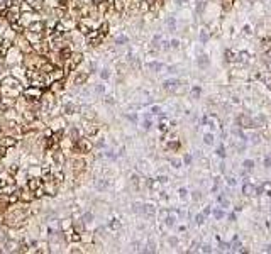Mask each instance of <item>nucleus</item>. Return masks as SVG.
Instances as JSON below:
<instances>
[{"label":"nucleus","instance_id":"f257e3e1","mask_svg":"<svg viewBox=\"0 0 271 254\" xmlns=\"http://www.w3.org/2000/svg\"><path fill=\"white\" fill-rule=\"evenodd\" d=\"M90 149H92V144L86 137H78L75 141V151L82 153V154H86V153H90Z\"/></svg>","mask_w":271,"mask_h":254},{"label":"nucleus","instance_id":"f03ea898","mask_svg":"<svg viewBox=\"0 0 271 254\" xmlns=\"http://www.w3.org/2000/svg\"><path fill=\"white\" fill-rule=\"evenodd\" d=\"M27 186H29L31 191H36V190L43 188V180H41V178H31L29 183H27Z\"/></svg>","mask_w":271,"mask_h":254},{"label":"nucleus","instance_id":"7ed1b4c3","mask_svg":"<svg viewBox=\"0 0 271 254\" xmlns=\"http://www.w3.org/2000/svg\"><path fill=\"white\" fill-rule=\"evenodd\" d=\"M17 144V141L14 137H9V136H5V137H2V141H0V146H4V147H7V146H15Z\"/></svg>","mask_w":271,"mask_h":254},{"label":"nucleus","instance_id":"20e7f679","mask_svg":"<svg viewBox=\"0 0 271 254\" xmlns=\"http://www.w3.org/2000/svg\"><path fill=\"white\" fill-rule=\"evenodd\" d=\"M97 34H98L100 37H105V36L108 34V22H103L102 26L98 27V32H97Z\"/></svg>","mask_w":271,"mask_h":254},{"label":"nucleus","instance_id":"39448f33","mask_svg":"<svg viewBox=\"0 0 271 254\" xmlns=\"http://www.w3.org/2000/svg\"><path fill=\"white\" fill-rule=\"evenodd\" d=\"M86 78H88V73H78L76 76H75V85H82V83H85Z\"/></svg>","mask_w":271,"mask_h":254},{"label":"nucleus","instance_id":"423d86ee","mask_svg":"<svg viewBox=\"0 0 271 254\" xmlns=\"http://www.w3.org/2000/svg\"><path fill=\"white\" fill-rule=\"evenodd\" d=\"M71 54H73V53H71V49H69V47H63V49H61V53H60V56H61V59H63V61L69 59V58H71Z\"/></svg>","mask_w":271,"mask_h":254},{"label":"nucleus","instance_id":"0eeeda50","mask_svg":"<svg viewBox=\"0 0 271 254\" xmlns=\"http://www.w3.org/2000/svg\"><path fill=\"white\" fill-rule=\"evenodd\" d=\"M69 59H71L73 66H76V65H80V63L83 61V54H82V53H78V54H71V58H69Z\"/></svg>","mask_w":271,"mask_h":254},{"label":"nucleus","instance_id":"6e6552de","mask_svg":"<svg viewBox=\"0 0 271 254\" xmlns=\"http://www.w3.org/2000/svg\"><path fill=\"white\" fill-rule=\"evenodd\" d=\"M85 130H86V134H88V136H95V134L98 132V127H97V125H93V124H88V125H85Z\"/></svg>","mask_w":271,"mask_h":254},{"label":"nucleus","instance_id":"1a4fd4ad","mask_svg":"<svg viewBox=\"0 0 271 254\" xmlns=\"http://www.w3.org/2000/svg\"><path fill=\"white\" fill-rule=\"evenodd\" d=\"M242 191H244L246 195H254V193H256V188H254L253 185H249V183H247V185L242 186Z\"/></svg>","mask_w":271,"mask_h":254},{"label":"nucleus","instance_id":"9d476101","mask_svg":"<svg viewBox=\"0 0 271 254\" xmlns=\"http://www.w3.org/2000/svg\"><path fill=\"white\" fill-rule=\"evenodd\" d=\"M76 27L80 29V32H82V34H88V32H90V27L86 26V24H83V22H78Z\"/></svg>","mask_w":271,"mask_h":254},{"label":"nucleus","instance_id":"9b49d317","mask_svg":"<svg viewBox=\"0 0 271 254\" xmlns=\"http://www.w3.org/2000/svg\"><path fill=\"white\" fill-rule=\"evenodd\" d=\"M164 88L166 90H169V88H175V86H178V80H168V82H164Z\"/></svg>","mask_w":271,"mask_h":254},{"label":"nucleus","instance_id":"f8f14e48","mask_svg":"<svg viewBox=\"0 0 271 254\" xmlns=\"http://www.w3.org/2000/svg\"><path fill=\"white\" fill-rule=\"evenodd\" d=\"M82 114H83L85 117H90V119H93V117H95L93 110H92V108H88V107H82Z\"/></svg>","mask_w":271,"mask_h":254},{"label":"nucleus","instance_id":"ddd939ff","mask_svg":"<svg viewBox=\"0 0 271 254\" xmlns=\"http://www.w3.org/2000/svg\"><path fill=\"white\" fill-rule=\"evenodd\" d=\"M114 9H115L117 12H122V10H124V2H122V0H115V2H114Z\"/></svg>","mask_w":271,"mask_h":254},{"label":"nucleus","instance_id":"4468645a","mask_svg":"<svg viewBox=\"0 0 271 254\" xmlns=\"http://www.w3.org/2000/svg\"><path fill=\"white\" fill-rule=\"evenodd\" d=\"M65 110H66V114H68V115H71V114L76 112V107H75L73 104H66V105H65Z\"/></svg>","mask_w":271,"mask_h":254},{"label":"nucleus","instance_id":"2eb2a0df","mask_svg":"<svg viewBox=\"0 0 271 254\" xmlns=\"http://www.w3.org/2000/svg\"><path fill=\"white\" fill-rule=\"evenodd\" d=\"M242 166H244L246 169H253L254 168V161L253 159H246L244 163H242Z\"/></svg>","mask_w":271,"mask_h":254},{"label":"nucleus","instance_id":"dca6fc26","mask_svg":"<svg viewBox=\"0 0 271 254\" xmlns=\"http://www.w3.org/2000/svg\"><path fill=\"white\" fill-rule=\"evenodd\" d=\"M53 71H54V66H53V65H44L43 66V73H49V75H51Z\"/></svg>","mask_w":271,"mask_h":254},{"label":"nucleus","instance_id":"f3484780","mask_svg":"<svg viewBox=\"0 0 271 254\" xmlns=\"http://www.w3.org/2000/svg\"><path fill=\"white\" fill-rule=\"evenodd\" d=\"M127 43V37L125 36H119V37L115 39V44H119V46H122V44H125Z\"/></svg>","mask_w":271,"mask_h":254},{"label":"nucleus","instance_id":"a211bd4d","mask_svg":"<svg viewBox=\"0 0 271 254\" xmlns=\"http://www.w3.org/2000/svg\"><path fill=\"white\" fill-rule=\"evenodd\" d=\"M149 68L156 69V71H159V69H163V65L161 63H149Z\"/></svg>","mask_w":271,"mask_h":254},{"label":"nucleus","instance_id":"6ab92c4d","mask_svg":"<svg viewBox=\"0 0 271 254\" xmlns=\"http://www.w3.org/2000/svg\"><path fill=\"white\" fill-rule=\"evenodd\" d=\"M61 85H63V83H61V82H54V83H53V86H51V92L61 90Z\"/></svg>","mask_w":271,"mask_h":254},{"label":"nucleus","instance_id":"aec40b11","mask_svg":"<svg viewBox=\"0 0 271 254\" xmlns=\"http://www.w3.org/2000/svg\"><path fill=\"white\" fill-rule=\"evenodd\" d=\"M198 65H200V66H207V65H208V59H207V56H202V58H200Z\"/></svg>","mask_w":271,"mask_h":254},{"label":"nucleus","instance_id":"412c9836","mask_svg":"<svg viewBox=\"0 0 271 254\" xmlns=\"http://www.w3.org/2000/svg\"><path fill=\"white\" fill-rule=\"evenodd\" d=\"M203 139H205V142H207V144H212V142H214V136H212V134H207V136H205Z\"/></svg>","mask_w":271,"mask_h":254},{"label":"nucleus","instance_id":"4be33fe9","mask_svg":"<svg viewBox=\"0 0 271 254\" xmlns=\"http://www.w3.org/2000/svg\"><path fill=\"white\" fill-rule=\"evenodd\" d=\"M100 76H102V80H108V76H110V73H108L107 69H103L102 73H100Z\"/></svg>","mask_w":271,"mask_h":254},{"label":"nucleus","instance_id":"5701e85b","mask_svg":"<svg viewBox=\"0 0 271 254\" xmlns=\"http://www.w3.org/2000/svg\"><path fill=\"white\" fill-rule=\"evenodd\" d=\"M264 168H271V158H269V156L264 158Z\"/></svg>","mask_w":271,"mask_h":254},{"label":"nucleus","instance_id":"b1692460","mask_svg":"<svg viewBox=\"0 0 271 254\" xmlns=\"http://www.w3.org/2000/svg\"><path fill=\"white\" fill-rule=\"evenodd\" d=\"M200 41H202V43H207V41H208V34H207V32H202V34H200Z\"/></svg>","mask_w":271,"mask_h":254},{"label":"nucleus","instance_id":"393cba45","mask_svg":"<svg viewBox=\"0 0 271 254\" xmlns=\"http://www.w3.org/2000/svg\"><path fill=\"white\" fill-rule=\"evenodd\" d=\"M214 215H215V219H222V217H224V212H222V210H215Z\"/></svg>","mask_w":271,"mask_h":254},{"label":"nucleus","instance_id":"a878e982","mask_svg":"<svg viewBox=\"0 0 271 254\" xmlns=\"http://www.w3.org/2000/svg\"><path fill=\"white\" fill-rule=\"evenodd\" d=\"M103 90H105V86H103V85H97V86H95V92H97V93H103Z\"/></svg>","mask_w":271,"mask_h":254},{"label":"nucleus","instance_id":"bb28decb","mask_svg":"<svg viewBox=\"0 0 271 254\" xmlns=\"http://www.w3.org/2000/svg\"><path fill=\"white\" fill-rule=\"evenodd\" d=\"M83 219H85V220H83V222H85V224H88V222H92V219H93V215H92V214H86V215L83 217Z\"/></svg>","mask_w":271,"mask_h":254},{"label":"nucleus","instance_id":"cd10ccee","mask_svg":"<svg viewBox=\"0 0 271 254\" xmlns=\"http://www.w3.org/2000/svg\"><path fill=\"white\" fill-rule=\"evenodd\" d=\"M217 154H219L220 158H224V156H225V153H224V146H220L219 149H217Z\"/></svg>","mask_w":271,"mask_h":254},{"label":"nucleus","instance_id":"c85d7f7f","mask_svg":"<svg viewBox=\"0 0 271 254\" xmlns=\"http://www.w3.org/2000/svg\"><path fill=\"white\" fill-rule=\"evenodd\" d=\"M103 188H107V181H100L98 183V190H103Z\"/></svg>","mask_w":271,"mask_h":254},{"label":"nucleus","instance_id":"c756f323","mask_svg":"<svg viewBox=\"0 0 271 254\" xmlns=\"http://www.w3.org/2000/svg\"><path fill=\"white\" fill-rule=\"evenodd\" d=\"M127 119H129V121H132V122H136V121H137V115H136V114H132V115H127Z\"/></svg>","mask_w":271,"mask_h":254},{"label":"nucleus","instance_id":"7c9ffc66","mask_svg":"<svg viewBox=\"0 0 271 254\" xmlns=\"http://www.w3.org/2000/svg\"><path fill=\"white\" fill-rule=\"evenodd\" d=\"M168 26L171 27V29H175V19H169V21H168Z\"/></svg>","mask_w":271,"mask_h":254},{"label":"nucleus","instance_id":"2f4dec72","mask_svg":"<svg viewBox=\"0 0 271 254\" xmlns=\"http://www.w3.org/2000/svg\"><path fill=\"white\" fill-rule=\"evenodd\" d=\"M227 183H229L231 186H234V185H236V180H234V178H229V180H227Z\"/></svg>","mask_w":271,"mask_h":254},{"label":"nucleus","instance_id":"473e14b6","mask_svg":"<svg viewBox=\"0 0 271 254\" xmlns=\"http://www.w3.org/2000/svg\"><path fill=\"white\" fill-rule=\"evenodd\" d=\"M193 95H200V86H195L193 88Z\"/></svg>","mask_w":271,"mask_h":254},{"label":"nucleus","instance_id":"72a5a7b5","mask_svg":"<svg viewBox=\"0 0 271 254\" xmlns=\"http://www.w3.org/2000/svg\"><path fill=\"white\" fill-rule=\"evenodd\" d=\"M203 222V215H197V224H202Z\"/></svg>","mask_w":271,"mask_h":254},{"label":"nucleus","instance_id":"f704fd0d","mask_svg":"<svg viewBox=\"0 0 271 254\" xmlns=\"http://www.w3.org/2000/svg\"><path fill=\"white\" fill-rule=\"evenodd\" d=\"M178 44H180V43H178L176 39H173V41H171V46L173 47H178Z\"/></svg>","mask_w":271,"mask_h":254},{"label":"nucleus","instance_id":"c9c22d12","mask_svg":"<svg viewBox=\"0 0 271 254\" xmlns=\"http://www.w3.org/2000/svg\"><path fill=\"white\" fill-rule=\"evenodd\" d=\"M149 127H151V122L146 121V122H144V129H149Z\"/></svg>","mask_w":271,"mask_h":254},{"label":"nucleus","instance_id":"e433bc0d","mask_svg":"<svg viewBox=\"0 0 271 254\" xmlns=\"http://www.w3.org/2000/svg\"><path fill=\"white\" fill-rule=\"evenodd\" d=\"M180 193H181V197H186V190H185V188H181V190H180Z\"/></svg>","mask_w":271,"mask_h":254},{"label":"nucleus","instance_id":"4c0bfd02","mask_svg":"<svg viewBox=\"0 0 271 254\" xmlns=\"http://www.w3.org/2000/svg\"><path fill=\"white\" fill-rule=\"evenodd\" d=\"M185 163H186V164L192 163V158H190V156H185Z\"/></svg>","mask_w":271,"mask_h":254},{"label":"nucleus","instance_id":"58836bf2","mask_svg":"<svg viewBox=\"0 0 271 254\" xmlns=\"http://www.w3.org/2000/svg\"><path fill=\"white\" fill-rule=\"evenodd\" d=\"M153 114H159V107H153Z\"/></svg>","mask_w":271,"mask_h":254},{"label":"nucleus","instance_id":"ea45409f","mask_svg":"<svg viewBox=\"0 0 271 254\" xmlns=\"http://www.w3.org/2000/svg\"><path fill=\"white\" fill-rule=\"evenodd\" d=\"M266 251L269 252V251H271V246H266Z\"/></svg>","mask_w":271,"mask_h":254},{"label":"nucleus","instance_id":"a19ab883","mask_svg":"<svg viewBox=\"0 0 271 254\" xmlns=\"http://www.w3.org/2000/svg\"><path fill=\"white\" fill-rule=\"evenodd\" d=\"M178 2H180V4H185V2H186V0H178Z\"/></svg>","mask_w":271,"mask_h":254},{"label":"nucleus","instance_id":"79ce46f5","mask_svg":"<svg viewBox=\"0 0 271 254\" xmlns=\"http://www.w3.org/2000/svg\"><path fill=\"white\" fill-rule=\"evenodd\" d=\"M268 197H271V190H269V191H268Z\"/></svg>","mask_w":271,"mask_h":254}]
</instances>
